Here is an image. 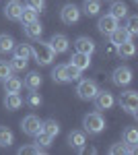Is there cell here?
Segmentation results:
<instances>
[{"label":"cell","mask_w":138,"mask_h":155,"mask_svg":"<svg viewBox=\"0 0 138 155\" xmlns=\"http://www.w3.org/2000/svg\"><path fill=\"white\" fill-rule=\"evenodd\" d=\"M41 132H46V134H50V137L54 139V137L60 134V124H58L56 120H46L43 126H41Z\"/></svg>","instance_id":"cell-26"},{"label":"cell","mask_w":138,"mask_h":155,"mask_svg":"<svg viewBox=\"0 0 138 155\" xmlns=\"http://www.w3.org/2000/svg\"><path fill=\"white\" fill-rule=\"evenodd\" d=\"M124 143L128 147H136L138 145V130L136 126H128L126 130H124Z\"/></svg>","instance_id":"cell-23"},{"label":"cell","mask_w":138,"mask_h":155,"mask_svg":"<svg viewBox=\"0 0 138 155\" xmlns=\"http://www.w3.org/2000/svg\"><path fill=\"white\" fill-rule=\"evenodd\" d=\"M68 143L74 151L82 153V151H85V143H87V137H85V132H81V130H72L68 134Z\"/></svg>","instance_id":"cell-12"},{"label":"cell","mask_w":138,"mask_h":155,"mask_svg":"<svg viewBox=\"0 0 138 155\" xmlns=\"http://www.w3.org/2000/svg\"><path fill=\"white\" fill-rule=\"evenodd\" d=\"M11 68H12V71H25V68H27V60H25V58H19V56H12Z\"/></svg>","instance_id":"cell-34"},{"label":"cell","mask_w":138,"mask_h":155,"mask_svg":"<svg viewBox=\"0 0 138 155\" xmlns=\"http://www.w3.org/2000/svg\"><path fill=\"white\" fill-rule=\"evenodd\" d=\"M74 48H76V52H81V54H87V56H93V52L97 50V46H95V41H93L91 37H79L76 41H74Z\"/></svg>","instance_id":"cell-11"},{"label":"cell","mask_w":138,"mask_h":155,"mask_svg":"<svg viewBox=\"0 0 138 155\" xmlns=\"http://www.w3.org/2000/svg\"><path fill=\"white\" fill-rule=\"evenodd\" d=\"M23 85L29 89V91L39 89V87H41V74H39V72H29V74L23 79Z\"/></svg>","instance_id":"cell-20"},{"label":"cell","mask_w":138,"mask_h":155,"mask_svg":"<svg viewBox=\"0 0 138 155\" xmlns=\"http://www.w3.org/2000/svg\"><path fill=\"white\" fill-rule=\"evenodd\" d=\"M70 64H72V66H76L79 71H87V68L91 66V56L81 54V52H74V54H72V58H70Z\"/></svg>","instance_id":"cell-16"},{"label":"cell","mask_w":138,"mask_h":155,"mask_svg":"<svg viewBox=\"0 0 138 155\" xmlns=\"http://www.w3.org/2000/svg\"><path fill=\"white\" fill-rule=\"evenodd\" d=\"M115 27H117V19H115L114 15H103V17L99 19V23H97L99 33H103V35H109Z\"/></svg>","instance_id":"cell-10"},{"label":"cell","mask_w":138,"mask_h":155,"mask_svg":"<svg viewBox=\"0 0 138 155\" xmlns=\"http://www.w3.org/2000/svg\"><path fill=\"white\" fill-rule=\"evenodd\" d=\"M52 79H54V83H70L68 74H66V64H58L52 71Z\"/></svg>","instance_id":"cell-22"},{"label":"cell","mask_w":138,"mask_h":155,"mask_svg":"<svg viewBox=\"0 0 138 155\" xmlns=\"http://www.w3.org/2000/svg\"><path fill=\"white\" fill-rule=\"evenodd\" d=\"M2 83H4V93H19L23 89V81L17 79V77H12V74L8 79H4Z\"/></svg>","instance_id":"cell-19"},{"label":"cell","mask_w":138,"mask_h":155,"mask_svg":"<svg viewBox=\"0 0 138 155\" xmlns=\"http://www.w3.org/2000/svg\"><path fill=\"white\" fill-rule=\"evenodd\" d=\"M21 11H23V4H21L19 0H11V2H6V6H4V15H6V19H11V21H19Z\"/></svg>","instance_id":"cell-14"},{"label":"cell","mask_w":138,"mask_h":155,"mask_svg":"<svg viewBox=\"0 0 138 155\" xmlns=\"http://www.w3.org/2000/svg\"><path fill=\"white\" fill-rule=\"evenodd\" d=\"M37 19V11H33L31 6H23V11H21V17H19V21L21 23H31V21H35Z\"/></svg>","instance_id":"cell-28"},{"label":"cell","mask_w":138,"mask_h":155,"mask_svg":"<svg viewBox=\"0 0 138 155\" xmlns=\"http://www.w3.org/2000/svg\"><path fill=\"white\" fill-rule=\"evenodd\" d=\"M128 39H132V35L126 31V27H115L114 31L109 33V41H111V46H120V44H124Z\"/></svg>","instance_id":"cell-15"},{"label":"cell","mask_w":138,"mask_h":155,"mask_svg":"<svg viewBox=\"0 0 138 155\" xmlns=\"http://www.w3.org/2000/svg\"><path fill=\"white\" fill-rule=\"evenodd\" d=\"M41 126H43V120H39V116H35V114L25 116L23 122H21L23 132H25V134H29V137H35L37 132H41Z\"/></svg>","instance_id":"cell-5"},{"label":"cell","mask_w":138,"mask_h":155,"mask_svg":"<svg viewBox=\"0 0 138 155\" xmlns=\"http://www.w3.org/2000/svg\"><path fill=\"white\" fill-rule=\"evenodd\" d=\"M12 141H14V134L6 126H0V147H11Z\"/></svg>","instance_id":"cell-27"},{"label":"cell","mask_w":138,"mask_h":155,"mask_svg":"<svg viewBox=\"0 0 138 155\" xmlns=\"http://www.w3.org/2000/svg\"><path fill=\"white\" fill-rule=\"evenodd\" d=\"M21 106H23V97L19 95V93H6V97H4V107L8 112H14V110H19Z\"/></svg>","instance_id":"cell-17"},{"label":"cell","mask_w":138,"mask_h":155,"mask_svg":"<svg viewBox=\"0 0 138 155\" xmlns=\"http://www.w3.org/2000/svg\"><path fill=\"white\" fill-rule=\"evenodd\" d=\"M50 48L54 50L56 54H64V52H68L70 48V41H68V37L66 35H62V33H54V35L50 37Z\"/></svg>","instance_id":"cell-9"},{"label":"cell","mask_w":138,"mask_h":155,"mask_svg":"<svg viewBox=\"0 0 138 155\" xmlns=\"http://www.w3.org/2000/svg\"><path fill=\"white\" fill-rule=\"evenodd\" d=\"M126 31L130 33V35H136V33H138V17H136V15H130V17H128Z\"/></svg>","instance_id":"cell-31"},{"label":"cell","mask_w":138,"mask_h":155,"mask_svg":"<svg viewBox=\"0 0 138 155\" xmlns=\"http://www.w3.org/2000/svg\"><path fill=\"white\" fill-rule=\"evenodd\" d=\"M111 81L117 87H126V85L132 83V71L128 66H117L114 71V74H111Z\"/></svg>","instance_id":"cell-8"},{"label":"cell","mask_w":138,"mask_h":155,"mask_svg":"<svg viewBox=\"0 0 138 155\" xmlns=\"http://www.w3.org/2000/svg\"><path fill=\"white\" fill-rule=\"evenodd\" d=\"M120 107L128 112L130 116H136L138 114V93L136 91H124L120 95Z\"/></svg>","instance_id":"cell-3"},{"label":"cell","mask_w":138,"mask_h":155,"mask_svg":"<svg viewBox=\"0 0 138 155\" xmlns=\"http://www.w3.org/2000/svg\"><path fill=\"white\" fill-rule=\"evenodd\" d=\"M19 153H21V155H23V153H25V155H27V153H33V155L39 153V155H41V153H47V149L35 143V145H27V147H21V149H19Z\"/></svg>","instance_id":"cell-29"},{"label":"cell","mask_w":138,"mask_h":155,"mask_svg":"<svg viewBox=\"0 0 138 155\" xmlns=\"http://www.w3.org/2000/svg\"><path fill=\"white\" fill-rule=\"evenodd\" d=\"M109 153L111 155H120V153H128V145L122 141V143H115L109 147Z\"/></svg>","instance_id":"cell-38"},{"label":"cell","mask_w":138,"mask_h":155,"mask_svg":"<svg viewBox=\"0 0 138 155\" xmlns=\"http://www.w3.org/2000/svg\"><path fill=\"white\" fill-rule=\"evenodd\" d=\"M117 48V54L122 56V58H132L134 54H136V46L132 44V39H128L124 44H120V46H115Z\"/></svg>","instance_id":"cell-21"},{"label":"cell","mask_w":138,"mask_h":155,"mask_svg":"<svg viewBox=\"0 0 138 155\" xmlns=\"http://www.w3.org/2000/svg\"><path fill=\"white\" fill-rule=\"evenodd\" d=\"M14 48V39L6 33H0V54H11Z\"/></svg>","instance_id":"cell-24"},{"label":"cell","mask_w":138,"mask_h":155,"mask_svg":"<svg viewBox=\"0 0 138 155\" xmlns=\"http://www.w3.org/2000/svg\"><path fill=\"white\" fill-rule=\"evenodd\" d=\"M23 33L29 37V39H39L41 33H43V27H41V23L35 19V21H31V23L23 25Z\"/></svg>","instance_id":"cell-13"},{"label":"cell","mask_w":138,"mask_h":155,"mask_svg":"<svg viewBox=\"0 0 138 155\" xmlns=\"http://www.w3.org/2000/svg\"><path fill=\"white\" fill-rule=\"evenodd\" d=\"M12 52H14V56H19V58L29 60V56H31V46H27V44H19V46L12 48Z\"/></svg>","instance_id":"cell-30"},{"label":"cell","mask_w":138,"mask_h":155,"mask_svg":"<svg viewBox=\"0 0 138 155\" xmlns=\"http://www.w3.org/2000/svg\"><path fill=\"white\" fill-rule=\"evenodd\" d=\"M97 91H99V87L95 81H89V79H79V87H76V95L85 99V101H93V97L97 95Z\"/></svg>","instance_id":"cell-4"},{"label":"cell","mask_w":138,"mask_h":155,"mask_svg":"<svg viewBox=\"0 0 138 155\" xmlns=\"http://www.w3.org/2000/svg\"><path fill=\"white\" fill-rule=\"evenodd\" d=\"M109 11H111L109 15H114L117 21H120V19H126V17H128V6L124 4V2H114Z\"/></svg>","instance_id":"cell-25"},{"label":"cell","mask_w":138,"mask_h":155,"mask_svg":"<svg viewBox=\"0 0 138 155\" xmlns=\"http://www.w3.org/2000/svg\"><path fill=\"white\" fill-rule=\"evenodd\" d=\"M35 143L47 149V147L52 145V137H50V134H46V132H37V134H35Z\"/></svg>","instance_id":"cell-33"},{"label":"cell","mask_w":138,"mask_h":155,"mask_svg":"<svg viewBox=\"0 0 138 155\" xmlns=\"http://www.w3.org/2000/svg\"><path fill=\"white\" fill-rule=\"evenodd\" d=\"M101 11V0H85L82 2V11L87 17H97Z\"/></svg>","instance_id":"cell-18"},{"label":"cell","mask_w":138,"mask_h":155,"mask_svg":"<svg viewBox=\"0 0 138 155\" xmlns=\"http://www.w3.org/2000/svg\"><path fill=\"white\" fill-rule=\"evenodd\" d=\"M81 72L82 71H79L76 66H72V64H66V74H68V81H79L81 79Z\"/></svg>","instance_id":"cell-35"},{"label":"cell","mask_w":138,"mask_h":155,"mask_svg":"<svg viewBox=\"0 0 138 155\" xmlns=\"http://www.w3.org/2000/svg\"><path fill=\"white\" fill-rule=\"evenodd\" d=\"M31 56L35 58V62L37 64H41V66H47V64H52L54 62V58H56V52L50 48V44L47 41H37V44H33L31 46Z\"/></svg>","instance_id":"cell-1"},{"label":"cell","mask_w":138,"mask_h":155,"mask_svg":"<svg viewBox=\"0 0 138 155\" xmlns=\"http://www.w3.org/2000/svg\"><path fill=\"white\" fill-rule=\"evenodd\" d=\"M11 74H12L11 62H6V60H0V81H4V79H8Z\"/></svg>","instance_id":"cell-32"},{"label":"cell","mask_w":138,"mask_h":155,"mask_svg":"<svg viewBox=\"0 0 138 155\" xmlns=\"http://www.w3.org/2000/svg\"><path fill=\"white\" fill-rule=\"evenodd\" d=\"M60 19H62L64 25L79 23V19H81V8H79L76 4H64L62 11H60Z\"/></svg>","instance_id":"cell-6"},{"label":"cell","mask_w":138,"mask_h":155,"mask_svg":"<svg viewBox=\"0 0 138 155\" xmlns=\"http://www.w3.org/2000/svg\"><path fill=\"white\" fill-rule=\"evenodd\" d=\"M25 6H31L33 11L41 12L46 8V0H25Z\"/></svg>","instance_id":"cell-37"},{"label":"cell","mask_w":138,"mask_h":155,"mask_svg":"<svg viewBox=\"0 0 138 155\" xmlns=\"http://www.w3.org/2000/svg\"><path fill=\"white\" fill-rule=\"evenodd\" d=\"M93 101H95V107L99 110V112H105V110H111L115 104L114 95L109 93V91H97V95L93 97Z\"/></svg>","instance_id":"cell-7"},{"label":"cell","mask_w":138,"mask_h":155,"mask_svg":"<svg viewBox=\"0 0 138 155\" xmlns=\"http://www.w3.org/2000/svg\"><path fill=\"white\" fill-rule=\"evenodd\" d=\"M41 101H43V99H41V95L37 93V89H33V91L29 93V97H27V104H29V106H33V107L41 106Z\"/></svg>","instance_id":"cell-36"},{"label":"cell","mask_w":138,"mask_h":155,"mask_svg":"<svg viewBox=\"0 0 138 155\" xmlns=\"http://www.w3.org/2000/svg\"><path fill=\"white\" fill-rule=\"evenodd\" d=\"M82 126L89 134H101L105 130V120L101 116V112H91L82 118Z\"/></svg>","instance_id":"cell-2"}]
</instances>
